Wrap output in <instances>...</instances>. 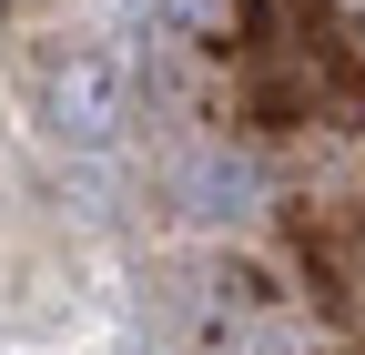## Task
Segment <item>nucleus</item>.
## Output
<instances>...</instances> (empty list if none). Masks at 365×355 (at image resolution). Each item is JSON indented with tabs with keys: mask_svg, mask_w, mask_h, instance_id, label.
Here are the masks:
<instances>
[{
	"mask_svg": "<svg viewBox=\"0 0 365 355\" xmlns=\"http://www.w3.org/2000/svg\"><path fill=\"white\" fill-rule=\"evenodd\" d=\"M41 122H51L61 143H112V132L132 122V71H122L112 51L51 61V81H41Z\"/></svg>",
	"mask_w": 365,
	"mask_h": 355,
	"instance_id": "1",
	"label": "nucleus"
},
{
	"mask_svg": "<svg viewBox=\"0 0 365 355\" xmlns=\"http://www.w3.org/2000/svg\"><path fill=\"white\" fill-rule=\"evenodd\" d=\"M173 11H182V21H223V0H173Z\"/></svg>",
	"mask_w": 365,
	"mask_h": 355,
	"instance_id": "2",
	"label": "nucleus"
}]
</instances>
